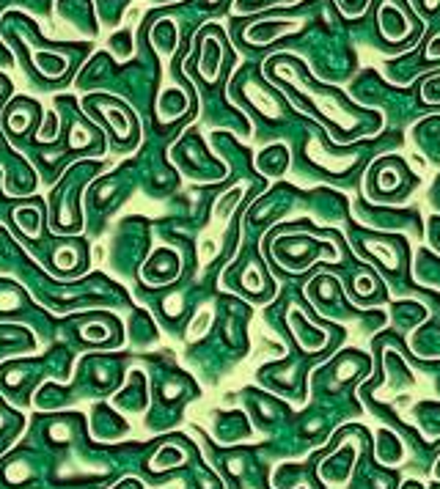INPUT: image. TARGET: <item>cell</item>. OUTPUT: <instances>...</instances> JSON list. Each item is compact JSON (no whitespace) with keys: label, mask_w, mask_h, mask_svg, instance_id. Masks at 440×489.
<instances>
[{"label":"cell","mask_w":440,"mask_h":489,"mask_svg":"<svg viewBox=\"0 0 440 489\" xmlns=\"http://www.w3.org/2000/svg\"><path fill=\"white\" fill-rule=\"evenodd\" d=\"M86 105L99 110V116L110 124V130H113L116 138H122V140L135 138V132H138V121H135V116L129 113L127 105L113 102L110 97H89L86 99Z\"/></svg>","instance_id":"1"},{"label":"cell","mask_w":440,"mask_h":489,"mask_svg":"<svg viewBox=\"0 0 440 489\" xmlns=\"http://www.w3.org/2000/svg\"><path fill=\"white\" fill-rule=\"evenodd\" d=\"M176 272H179V259H176V253H171V250H157L155 259L146 264L143 278H146L149 283H165V281H174Z\"/></svg>","instance_id":"2"},{"label":"cell","mask_w":440,"mask_h":489,"mask_svg":"<svg viewBox=\"0 0 440 489\" xmlns=\"http://www.w3.org/2000/svg\"><path fill=\"white\" fill-rule=\"evenodd\" d=\"M292 31H297V22H261L253 31H248V39L253 44H270V41H276Z\"/></svg>","instance_id":"3"},{"label":"cell","mask_w":440,"mask_h":489,"mask_svg":"<svg viewBox=\"0 0 440 489\" xmlns=\"http://www.w3.org/2000/svg\"><path fill=\"white\" fill-rule=\"evenodd\" d=\"M380 28L382 33L388 36V39H402V36H408V20H405V14L399 11V8H394V6H385L382 8V14H380Z\"/></svg>","instance_id":"4"},{"label":"cell","mask_w":440,"mask_h":489,"mask_svg":"<svg viewBox=\"0 0 440 489\" xmlns=\"http://www.w3.org/2000/svg\"><path fill=\"white\" fill-rule=\"evenodd\" d=\"M259 168H261L267 176H278V173H283V168H286V149H283V146H270L267 152H261Z\"/></svg>","instance_id":"5"},{"label":"cell","mask_w":440,"mask_h":489,"mask_svg":"<svg viewBox=\"0 0 440 489\" xmlns=\"http://www.w3.org/2000/svg\"><path fill=\"white\" fill-rule=\"evenodd\" d=\"M185 107H188V99H185V94H179L176 88H168V91L160 97V116H162L165 121L174 119V116H179Z\"/></svg>","instance_id":"6"},{"label":"cell","mask_w":440,"mask_h":489,"mask_svg":"<svg viewBox=\"0 0 440 489\" xmlns=\"http://www.w3.org/2000/svg\"><path fill=\"white\" fill-rule=\"evenodd\" d=\"M176 39H179V33H176L174 22H160L157 28H155V33H152V41H155V47H157L160 53H174Z\"/></svg>","instance_id":"7"},{"label":"cell","mask_w":440,"mask_h":489,"mask_svg":"<svg viewBox=\"0 0 440 489\" xmlns=\"http://www.w3.org/2000/svg\"><path fill=\"white\" fill-rule=\"evenodd\" d=\"M204 50H207V61H201V74L212 80V77L218 74L220 47H218V44H215V41H207V47H204Z\"/></svg>","instance_id":"8"},{"label":"cell","mask_w":440,"mask_h":489,"mask_svg":"<svg viewBox=\"0 0 440 489\" xmlns=\"http://www.w3.org/2000/svg\"><path fill=\"white\" fill-rule=\"evenodd\" d=\"M182 459H185L182 451H176V448H162L157 457L152 459V464H155V467H171V464H179Z\"/></svg>","instance_id":"9"},{"label":"cell","mask_w":440,"mask_h":489,"mask_svg":"<svg viewBox=\"0 0 440 489\" xmlns=\"http://www.w3.org/2000/svg\"><path fill=\"white\" fill-rule=\"evenodd\" d=\"M209 322H212V314H209V311H201V314L195 316V322L190 325L188 335H190V338H201V335H204V330L209 327Z\"/></svg>","instance_id":"10"},{"label":"cell","mask_w":440,"mask_h":489,"mask_svg":"<svg viewBox=\"0 0 440 489\" xmlns=\"http://www.w3.org/2000/svg\"><path fill=\"white\" fill-rule=\"evenodd\" d=\"M424 99L432 102V105H438L440 102V77H432V80L424 86Z\"/></svg>","instance_id":"11"},{"label":"cell","mask_w":440,"mask_h":489,"mask_svg":"<svg viewBox=\"0 0 440 489\" xmlns=\"http://www.w3.org/2000/svg\"><path fill=\"white\" fill-rule=\"evenodd\" d=\"M429 55H440V36L435 39V44H429Z\"/></svg>","instance_id":"12"}]
</instances>
